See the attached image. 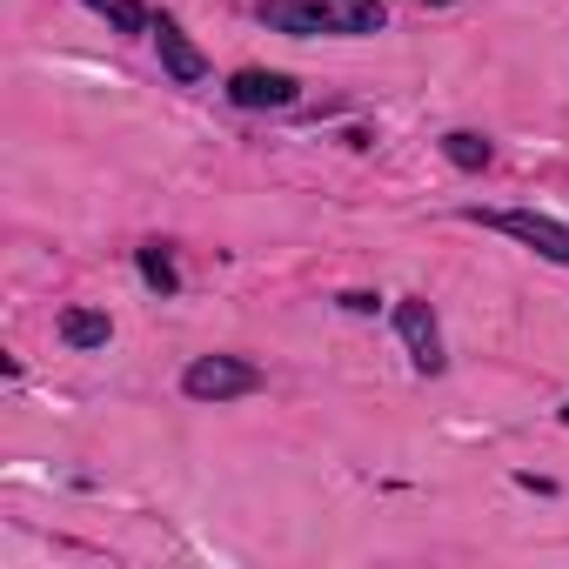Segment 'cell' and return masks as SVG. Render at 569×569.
<instances>
[{
	"label": "cell",
	"mask_w": 569,
	"mask_h": 569,
	"mask_svg": "<svg viewBox=\"0 0 569 569\" xmlns=\"http://www.w3.org/2000/svg\"><path fill=\"white\" fill-rule=\"evenodd\" d=\"M81 8H94V14L114 21L121 34H141V28H148V8H141V0H81Z\"/></svg>",
	"instance_id": "cell-8"
},
{
	"label": "cell",
	"mask_w": 569,
	"mask_h": 569,
	"mask_svg": "<svg viewBox=\"0 0 569 569\" xmlns=\"http://www.w3.org/2000/svg\"><path fill=\"white\" fill-rule=\"evenodd\" d=\"M228 101L234 108H289L296 101V81L289 74H268V68H241L228 81Z\"/></svg>",
	"instance_id": "cell-5"
},
{
	"label": "cell",
	"mask_w": 569,
	"mask_h": 569,
	"mask_svg": "<svg viewBox=\"0 0 569 569\" xmlns=\"http://www.w3.org/2000/svg\"><path fill=\"white\" fill-rule=\"evenodd\" d=\"M396 329H402V342H409L416 369H422V376H436V369H442V329H436L429 302H402V309H396Z\"/></svg>",
	"instance_id": "cell-4"
},
{
	"label": "cell",
	"mask_w": 569,
	"mask_h": 569,
	"mask_svg": "<svg viewBox=\"0 0 569 569\" xmlns=\"http://www.w3.org/2000/svg\"><path fill=\"white\" fill-rule=\"evenodd\" d=\"M181 389H188L194 402H228V396L261 389V369H254V362H241V356H201V362H188Z\"/></svg>",
	"instance_id": "cell-3"
},
{
	"label": "cell",
	"mask_w": 569,
	"mask_h": 569,
	"mask_svg": "<svg viewBox=\"0 0 569 569\" xmlns=\"http://www.w3.org/2000/svg\"><path fill=\"white\" fill-rule=\"evenodd\" d=\"M469 221L502 228V234H516L522 248H536V254H549V261H569V228L549 221V214H529V208H469Z\"/></svg>",
	"instance_id": "cell-2"
},
{
	"label": "cell",
	"mask_w": 569,
	"mask_h": 569,
	"mask_svg": "<svg viewBox=\"0 0 569 569\" xmlns=\"http://www.w3.org/2000/svg\"><path fill=\"white\" fill-rule=\"evenodd\" d=\"M261 21L274 34H382V0H268Z\"/></svg>",
	"instance_id": "cell-1"
},
{
	"label": "cell",
	"mask_w": 569,
	"mask_h": 569,
	"mask_svg": "<svg viewBox=\"0 0 569 569\" xmlns=\"http://www.w3.org/2000/svg\"><path fill=\"white\" fill-rule=\"evenodd\" d=\"M154 48H161V61H168V74H174V81H201V74H208L201 48H194V41L181 34V21H168V14L154 21Z\"/></svg>",
	"instance_id": "cell-6"
},
{
	"label": "cell",
	"mask_w": 569,
	"mask_h": 569,
	"mask_svg": "<svg viewBox=\"0 0 569 569\" xmlns=\"http://www.w3.org/2000/svg\"><path fill=\"white\" fill-rule=\"evenodd\" d=\"M61 342H68V349H101V342H108V316L68 309V316H61Z\"/></svg>",
	"instance_id": "cell-7"
},
{
	"label": "cell",
	"mask_w": 569,
	"mask_h": 569,
	"mask_svg": "<svg viewBox=\"0 0 569 569\" xmlns=\"http://www.w3.org/2000/svg\"><path fill=\"white\" fill-rule=\"evenodd\" d=\"M141 281H148V289H161V296L181 289V274H174V261H168L161 248H141Z\"/></svg>",
	"instance_id": "cell-10"
},
{
	"label": "cell",
	"mask_w": 569,
	"mask_h": 569,
	"mask_svg": "<svg viewBox=\"0 0 569 569\" xmlns=\"http://www.w3.org/2000/svg\"><path fill=\"white\" fill-rule=\"evenodd\" d=\"M442 154H449L456 168H469V174H476V168H489V141H482V134H449V141H442Z\"/></svg>",
	"instance_id": "cell-9"
},
{
	"label": "cell",
	"mask_w": 569,
	"mask_h": 569,
	"mask_svg": "<svg viewBox=\"0 0 569 569\" xmlns=\"http://www.w3.org/2000/svg\"><path fill=\"white\" fill-rule=\"evenodd\" d=\"M562 422H569V409H562Z\"/></svg>",
	"instance_id": "cell-11"
}]
</instances>
